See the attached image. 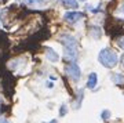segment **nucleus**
<instances>
[{
	"label": "nucleus",
	"instance_id": "obj_6",
	"mask_svg": "<svg viewBox=\"0 0 124 123\" xmlns=\"http://www.w3.org/2000/svg\"><path fill=\"white\" fill-rule=\"evenodd\" d=\"M46 57L48 58V60H50L51 62H57L58 60H59L58 54L55 53V51H54V50H53L51 47H47V48H46Z\"/></svg>",
	"mask_w": 124,
	"mask_h": 123
},
{
	"label": "nucleus",
	"instance_id": "obj_18",
	"mask_svg": "<svg viewBox=\"0 0 124 123\" xmlns=\"http://www.w3.org/2000/svg\"><path fill=\"white\" fill-rule=\"evenodd\" d=\"M80 1H85V0H80Z\"/></svg>",
	"mask_w": 124,
	"mask_h": 123
},
{
	"label": "nucleus",
	"instance_id": "obj_5",
	"mask_svg": "<svg viewBox=\"0 0 124 123\" xmlns=\"http://www.w3.org/2000/svg\"><path fill=\"white\" fill-rule=\"evenodd\" d=\"M63 54H65V60L69 62H75L77 60V50H76V47H63Z\"/></svg>",
	"mask_w": 124,
	"mask_h": 123
},
{
	"label": "nucleus",
	"instance_id": "obj_2",
	"mask_svg": "<svg viewBox=\"0 0 124 123\" xmlns=\"http://www.w3.org/2000/svg\"><path fill=\"white\" fill-rule=\"evenodd\" d=\"M66 70V75L73 80H79L81 78V70H80V66L76 65L75 62H69V65L65 68Z\"/></svg>",
	"mask_w": 124,
	"mask_h": 123
},
{
	"label": "nucleus",
	"instance_id": "obj_1",
	"mask_svg": "<svg viewBox=\"0 0 124 123\" xmlns=\"http://www.w3.org/2000/svg\"><path fill=\"white\" fill-rule=\"evenodd\" d=\"M98 61L101 62L105 68H113L119 62V55L112 48H103L98 55Z\"/></svg>",
	"mask_w": 124,
	"mask_h": 123
},
{
	"label": "nucleus",
	"instance_id": "obj_12",
	"mask_svg": "<svg viewBox=\"0 0 124 123\" xmlns=\"http://www.w3.org/2000/svg\"><path fill=\"white\" fill-rule=\"evenodd\" d=\"M116 43L119 44V47H121L124 50V36H121V37H119V39L116 40Z\"/></svg>",
	"mask_w": 124,
	"mask_h": 123
},
{
	"label": "nucleus",
	"instance_id": "obj_7",
	"mask_svg": "<svg viewBox=\"0 0 124 123\" xmlns=\"http://www.w3.org/2000/svg\"><path fill=\"white\" fill-rule=\"evenodd\" d=\"M90 35L93 36L94 39H99L102 36V29L99 26H91L90 28Z\"/></svg>",
	"mask_w": 124,
	"mask_h": 123
},
{
	"label": "nucleus",
	"instance_id": "obj_14",
	"mask_svg": "<svg viewBox=\"0 0 124 123\" xmlns=\"http://www.w3.org/2000/svg\"><path fill=\"white\" fill-rule=\"evenodd\" d=\"M65 114H66V105H62L61 106V116H63Z\"/></svg>",
	"mask_w": 124,
	"mask_h": 123
},
{
	"label": "nucleus",
	"instance_id": "obj_17",
	"mask_svg": "<svg viewBox=\"0 0 124 123\" xmlns=\"http://www.w3.org/2000/svg\"><path fill=\"white\" fill-rule=\"evenodd\" d=\"M121 11H123V13H124V3H123V4H121Z\"/></svg>",
	"mask_w": 124,
	"mask_h": 123
},
{
	"label": "nucleus",
	"instance_id": "obj_11",
	"mask_svg": "<svg viewBox=\"0 0 124 123\" xmlns=\"http://www.w3.org/2000/svg\"><path fill=\"white\" fill-rule=\"evenodd\" d=\"M81 98H83V90H80L79 97H77V101H76V104H75V108H76V109H77V108L81 105Z\"/></svg>",
	"mask_w": 124,
	"mask_h": 123
},
{
	"label": "nucleus",
	"instance_id": "obj_9",
	"mask_svg": "<svg viewBox=\"0 0 124 123\" xmlns=\"http://www.w3.org/2000/svg\"><path fill=\"white\" fill-rule=\"evenodd\" d=\"M110 78L115 84H124V75H121V73H113Z\"/></svg>",
	"mask_w": 124,
	"mask_h": 123
},
{
	"label": "nucleus",
	"instance_id": "obj_10",
	"mask_svg": "<svg viewBox=\"0 0 124 123\" xmlns=\"http://www.w3.org/2000/svg\"><path fill=\"white\" fill-rule=\"evenodd\" d=\"M61 1L62 4L65 7H68V9H77V6H79L77 0H61Z\"/></svg>",
	"mask_w": 124,
	"mask_h": 123
},
{
	"label": "nucleus",
	"instance_id": "obj_8",
	"mask_svg": "<svg viewBox=\"0 0 124 123\" xmlns=\"http://www.w3.org/2000/svg\"><path fill=\"white\" fill-rule=\"evenodd\" d=\"M97 73H90L88 76V80H87V87L88 88H94L97 86Z\"/></svg>",
	"mask_w": 124,
	"mask_h": 123
},
{
	"label": "nucleus",
	"instance_id": "obj_3",
	"mask_svg": "<svg viewBox=\"0 0 124 123\" xmlns=\"http://www.w3.org/2000/svg\"><path fill=\"white\" fill-rule=\"evenodd\" d=\"M59 42L63 44V47H77V39L73 37L72 35H69V33L59 36Z\"/></svg>",
	"mask_w": 124,
	"mask_h": 123
},
{
	"label": "nucleus",
	"instance_id": "obj_16",
	"mask_svg": "<svg viewBox=\"0 0 124 123\" xmlns=\"http://www.w3.org/2000/svg\"><path fill=\"white\" fill-rule=\"evenodd\" d=\"M121 65H123V68H124V55L121 57Z\"/></svg>",
	"mask_w": 124,
	"mask_h": 123
},
{
	"label": "nucleus",
	"instance_id": "obj_4",
	"mask_svg": "<svg viewBox=\"0 0 124 123\" xmlns=\"http://www.w3.org/2000/svg\"><path fill=\"white\" fill-rule=\"evenodd\" d=\"M84 17L83 13H79V11H68L65 15H63V19L69 24H76L77 21H80L81 18Z\"/></svg>",
	"mask_w": 124,
	"mask_h": 123
},
{
	"label": "nucleus",
	"instance_id": "obj_15",
	"mask_svg": "<svg viewBox=\"0 0 124 123\" xmlns=\"http://www.w3.org/2000/svg\"><path fill=\"white\" fill-rule=\"evenodd\" d=\"M0 123H8L6 119H3V118H0Z\"/></svg>",
	"mask_w": 124,
	"mask_h": 123
},
{
	"label": "nucleus",
	"instance_id": "obj_13",
	"mask_svg": "<svg viewBox=\"0 0 124 123\" xmlns=\"http://www.w3.org/2000/svg\"><path fill=\"white\" fill-rule=\"evenodd\" d=\"M109 116H110V112L109 111H103L101 114V118L103 119V120H106V119H109Z\"/></svg>",
	"mask_w": 124,
	"mask_h": 123
}]
</instances>
